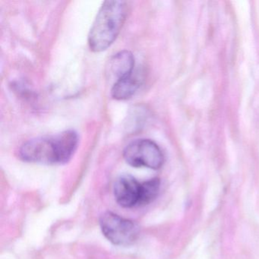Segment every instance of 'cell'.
<instances>
[{
	"mask_svg": "<svg viewBox=\"0 0 259 259\" xmlns=\"http://www.w3.org/2000/svg\"><path fill=\"white\" fill-rule=\"evenodd\" d=\"M78 136L66 130L53 136L35 138L25 142L19 151L21 159L29 163L60 165L68 163L78 145Z\"/></svg>",
	"mask_w": 259,
	"mask_h": 259,
	"instance_id": "1",
	"label": "cell"
},
{
	"mask_svg": "<svg viewBox=\"0 0 259 259\" xmlns=\"http://www.w3.org/2000/svg\"><path fill=\"white\" fill-rule=\"evenodd\" d=\"M128 15L125 1L108 0L103 4L89 34L91 51L103 52L117 38Z\"/></svg>",
	"mask_w": 259,
	"mask_h": 259,
	"instance_id": "2",
	"label": "cell"
},
{
	"mask_svg": "<svg viewBox=\"0 0 259 259\" xmlns=\"http://www.w3.org/2000/svg\"><path fill=\"white\" fill-rule=\"evenodd\" d=\"M160 189L158 178L140 183L132 176L124 175L115 183L113 193L116 202L121 207L132 208L152 202L158 195Z\"/></svg>",
	"mask_w": 259,
	"mask_h": 259,
	"instance_id": "3",
	"label": "cell"
},
{
	"mask_svg": "<svg viewBox=\"0 0 259 259\" xmlns=\"http://www.w3.org/2000/svg\"><path fill=\"white\" fill-rule=\"evenodd\" d=\"M100 227L104 236L119 246L132 245L140 234V227L137 223L113 212H106L101 217Z\"/></svg>",
	"mask_w": 259,
	"mask_h": 259,
	"instance_id": "4",
	"label": "cell"
},
{
	"mask_svg": "<svg viewBox=\"0 0 259 259\" xmlns=\"http://www.w3.org/2000/svg\"><path fill=\"white\" fill-rule=\"evenodd\" d=\"M125 162L133 167L158 169L164 163L160 147L149 139H137L127 145L123 151Z\"/></svg>",
	"mask_w": 259,
	"mask_h": 259,
	"instance_id": "5",
	"label": "cell"
},
{
	"mask_svg": "<svg viewBox=\"0 0 259 259\" xmlns=\"http://www.w3.org/2000/svg\"><path fill=\"white\" fill-rule=\"evenodd\" d=\"M134 56L130 51H123L111 57L107 69L110 77H114L118 81L131 75L134 72Z\"/></svg>",
	"mask_w": 259,
	"mask_h": 259,
	"instance_id": "6",
	"label": "cell"
},
{
	"mask_svg": "<svg viewBox=\"0 0 259 259\" xmlns=\"http://www.w3.org/2000/svg\"><path fill=\"white\" fill-rule=\"evenodd\" d=\"M137 73L133 72L131 75L118 80L114 83L111 90V96L113 99L124 101L130 99L136 94L142 81V77Z\"/></svg>",
	"mask_w": 259,
	"mask_h": 259,
	"instance_id": "7",
	"label": "cell"
}]
</instances>
